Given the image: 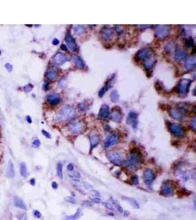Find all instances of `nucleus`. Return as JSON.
Returning a JSON list of instances; mask_svg holds the SVG:
<instances>
[{"label": "nucleus", "instance_id": "obj_34", "mask_svg": "<svg viewBox=\"0 0 196 220\" xmlns=\"http://www.w3.org/2000/svg\"><path fill=\"white\" fill-rule=\"evenodd\" d=\"M110 100L113 103H116L119 100V94L117 90H113L110 94Z\"/></svg>", "mask_w": 196, "mask_h": 220}, {"label": "nucleus", "instance_id": "obj_45", "mask_svg": "<svg viewBox=\"0 0 196 220\" xmlns=\"http://www.w3.org/2000/svg\"><path fill=\"white\" fill-rule=\"evenodd\" d=\"M106 91H107L106 88H105V87L104 86L103 88H101V90H99V97H100V98H102L103 96H104V95L105 92H106Z\"/></svg>", "mask_w": 196, "mask_h": 220}, {"label": "nucleus", "instance_id": "obj_7", "mask_svg": "<svg viewBox=\"0 0 196 220\" xmlns=\"http://www.w3.org/2000/svg\"><path fill=\"white\" fill-rule=\"evenodd\" d=\"M168 126L170 132L173 135H175V136H179V137H182V136H184V134H185L184 129L181 125L169 123Z\"/></svg>", "mask_w": 196, "mask_h": 220}, {"label": "nucleus", "instance_id": "obj_26", "mask_svg": "<svg viewBox=\"0 0 196 220\" xmlns=\"http://www.w3.org/2000/svg\"><path fill=\"white\" fill-rule=\"evenodd\" d=\"M58 76V71L55 68H49L47 72V77L49 80H55Z\"/></svg>", "mask_w": 196, "mask_h": 220}, {"label": "nucleus", "instance_id": "obj_2", "mask_svg": "<svg viewBox=\"0 0 196 220\" xmlns=\"http://www.w3.org/2000/svg\"><path fill=\"white\" fill-rule=\"evenodd\" d=\"M75 116L76 111L74 108L70 105H66L62 107L55 119L57 121H67L74 118Z\"/></svg>", "mask_w": 196, "mask_h": 220}, {"label": "nucleus", "instance_id": "obj_40", "mask_svg": "<svg viewBox=\"0 0 196 220\" xmlns=\"http://www.w3.org/2000/svg\"><path fill=\"white\" fill-rule=\"evenodd\" d=\"M165 49H166V51H171L172 50L174 49V43H173V42H169V43H166Z\"/></svg>", "mask_w": 196, "mask_h": 220}, {"label": "nucleus", "instance_id": "obj_16", "mask_svg": "<svg viewBox=\"0 0 196 220\" xmlns=\"http://www.w3.org/2000/svg\"><path fill=\"white\" fill-rule=\"evenodd\" d=\"M110 117V110L108 105L103 104L99 112V117L101 120H107Z\"/></svg>", "mask_w": 196, "mask_h": 220}, {"label": "nucleus", "instance_id": "obj_12", "mask_svg": "<svg viewBox=\"0 0 196 220\" xmlns=\"http://www.w3.org/2000/svg\"><path fill=\"white\" fill-rule=\"evenodd\" d=\"M68 60H69V57L68 55L62 52H57L53 57L54 63L59 65L66 63Z\"/></svg>", "mask_w": 196, "mask_h": 220}, {"label": "nucleus", "instance_id": "obj_9", "mask_svg": "<svg viewBox=\"0 0 196 220\" xmlns=\"http://www.w3.org/2000/svg\"><path fill=\"white\" fill-rule=\"evenodd\" d=\"M119 140H120L119 135L116 134V133L109 134L108 136H107L104 145L105 147H112V146L115 145L116 144H118V142H119Z\"/></svg>", "mask_w": 196, "mask_h": 220}, {"label": "nucleus", "instance_id": "obj_54", "mask_svg": "<svg viewBox=\"0 0 196 220\" xmlns=\"http://www.w3.org/2000/svg\"><path fill=\"white\" fill-rule=\"evenodd\" d=\"M190 125H191V127L193 128V130H195V126H196V125H195V117H194L193 119L192 120Z\"/></svg>", "mask_w": 196, "mask_h": 220}, {"label": "nucleus", "instance_id": "obj_58", "mask_svg": "<svg viewBox=\"0 0 196 220\" xmlns=\"http://www.w3.org/2000/svg\"><path fill=\"white\" fill-rule=\"evenodd\" d=\"M60 49L61 50H63V51H68V47L66 44H62L60 46Z\"/></svg>", "mask_w": 196, "mask_h": 220}, {"label": "nucleus", "instance_id": "obj_38", "mask_svg": "<svg viewBox=\"0 0 196 220\" xmlns=\"http://www.w3.org/2000/svg\"><path fill=\"white\" fill-rule=\"evenodd\" d=\"M115 30L117 32V34L121 35L124 32V28H123V26L121 25H116L115 27Z\"/></svg>", "mask_w": 196, "mask_h": 220}, {"label": "nucleus", "instance_id": "obj_15", "mask_svg": "<svg viewBox=\"0 0 196 220\" xmlns=\"http://www.w3.org/2000/svg\"><path fill=\"white\" fill-rule=\"evenodd\" d=\"M66 42L67 43V46H68L71 51H77L78 50V46H77V43H76L74 38L71 35V33L67 32L66 35Z\"/></svg>", "mask_w": 196, "mask_h": 220}, {"label": "nucleus", "instance_id": "obj_24", "mask_svg": "<svg viewBox=\"0 0 196 220\" xmlns=\"http://www.w3.org/2000/svg\"><path fill=\"white\" fill-rule=\"evenodd\" d=\"M72 59H73L75 65L78 68H79V69H83V68H85V65L84 61H83L82 59L80 57H79L78 55H73Z\"/></svg>", "mask_w": 196, "mask_h": 220}, {"label": "nucleus", "instance_id": "obj_59", "mask_svg": "<svg viewBox=\"0 0 196 220\" xmlns=\"http://www.w3.org/2000/svg\"><path fill=\"white\" fill-rule=\"evenodd\" d=\"M51 186H52V188H54V189H57V188H58V185H57V182H52V184H51Z\"/></svg>", "mask_w": 196, "mask_h": 220}, {"label": "nucleus", "instance_id": "obj_52", "mask_svg": "<svg viewBox=\"0 0 196 220\" xmlns=\"http://www.w3.org/2000/svg\"><path fill=\"white\" fill-rule=\"evenodd\" d=\"M90 201H91V202L93 203H101V199H100V197H94V198L92 199Z\"/></svg>", "mask_w": 196, "mask_h": 220}, {"label": "nucleus", "instance_id": "obj_29", "mask_svg": "<svg viewBox=\"0 0 196 220\" xmlns=\"http://www.w3.org/2000/svg\"><path fill=\"white\" fill-rule=\"evenodd\" d=\"M82 215V212L81 210H77L74 214L71 216H67L65 218V220H77Z\"/></svg>", "mask_w": 196, "mask_h": 220}, {"label": "nucleus", "instance_id": "obj_44", "mask_svg": "<svg viewBox=\"0 0 196 220\" xmlns=\"http://www.w3.org/2000/svg\"><path fill=\"white\" fill-rule=\"evenodd\" d=\"M90 194L92 196H93L94 197H99L100 196H101V194H100L99 192L96 191V190H93V189L90 190Z\"/></svg>", "mask_w": 196, "mask_h": 220}, {"label": "nucleus", "instance_id": "obj_50", "mask_svg": "<svg viewBox=\"0 0 196 220\" xmlns=\"http://www.w3.org/2000/svg\"><path fill=\"white\" fill-rule=\"evenodd\" d=\"M5 68H6V69L8 71V72H11L13 71V65L10 63H6L5 64Z\"/></svg>", "mask_w": 196, "mask_h": 220}, {"label": "nucleus", "instance_id": "obj_42", "mask_svg": "<svg viewBox=\"0 0 196 220\" xmlns=\"http://www.w3.org/2000/svg\"><path fill=\"white\" fill-rule=\"evenodd\" d=\"M40 144H41V143H40V140H38V139H36V140H35L34 141L32 142V145L33 147H36V148H38V147H40Z\"/></svg>", "mask_w": 196, "mask_h": 220}, {"label": "nucleus", "instance_id": "obj_3", "mask_svg": "<svg viewBox=\"0 0 196 220\" xmlns=\"http://www.w3.org/2000/svg\"><path fill=\"white\" fill-rule=\"evenodd\" d=\"M107 157L115 165H122L124 163L123 153L117 151H110L107 153Z\"/></svg>", "mask_w": 196, "mask_h": 220}, {"label": "nucleus", "instance_id": "obj_48", "mask_svg": "<svg viewBox=\"0 0 196 220\" xmlns=\"http://www.w3.org/2000/svg\"><path fill=\"white\" fill-rule=\"evenodd\" d=\"M82 205L85 206H93V203L90 200H84L82 201Z\"/></svg>", "mask_w": 196, "mask_h": 220}, {"label": "nucleus", "instance_id": "obj_18", "mask_svg": "<svg viewBox=\"0 0 196 220\" xmlns=\"http://www.w3.org/2000/svg\"><path fill=\"white\" fill-rule=\"evenodd\" d=\"M47 101L49 102L51 105H57L60 103L61 98L59 94L57 93H51L49 95H47Z\"/></svg>", "mask_w": 196, "mask_h": 220}, {"label": "nucleus", "instance_id": "obj_49", "mask_svg": "<svg viewBox=\"0 0 196 220\" xmlns=\"http://www.w3.org/2000/svg\"><path fill=\"white\" fill-rule=\"evenodd\" d=\"M66 199L68 201V202H69V203H76L75 197H72V196H69V197H66Z\"/></svg>", "mask_w": 196, "mask_h": 220}, {"label": "nucleus", "instance_id": "obj_22", "mask_svg": "<svg viewBox=\"0 0 196 220\" xmlns=\"http://www.w3.org/2000/svg\"><path fill=\"white\" fill-rule=\"evenodd\" d=\"M187 57V52L186 51L180 49L175 50L174 54V58L175 60L181 61L184 60V59H185Z\"/></svg>", "mask_w": 196, "mask_h": 220}, {"label": "nucleus", "instance_id": "obj_60", "mask_svg": "<svg viewBox=\"0 0 196 220\" xmlns=\"http://www.w3.org/2000/svg\"><path fill=\"white\" fill-rule=\"evenodd\" d=\"M84 184V187H85L86 188H88V189H89V190L92 189V186H90V185L88 184H87V183H84V184Z\"/></svg>", "mask_w": 196, "mask_h": 220}, {"label": "nucleus", "instance_id": "obj_23", "mask_svg": "<svg viewBox=\"0 0 196 220\" xmlns=\"http://www.w3.org/2000/svg\"><path fill=\"white\" fill-rule=\"evenodd\" d=\"M155 62H156V61H155L154 57H153V54L152 56H151L145 60H144V67H145L147 71H150L154 66Z\"/></svg>", "mask_w": 196, "mask_h": 220}, {"label": "nucleus", "instance_id": "obj_41", "mask_svg": "<svg viewBox=\"0 0 196 220\" xmlns=\"http://www.w3.org/2000/svg\"><path fill=\"white\" fill-rule=\"evenodd\" d=\"M131 181H132V183L134 185H138V184H139V178H138V176L137 175H133Z\"/></svg>", "mask_w": 196, "mask_h": 220}, {"label": "nucleus", "instance_id": "obj_46", "mask_svg": "<svg viewBox=\"0 0 196 220\" xmlns=\"http://www.w3.org/2000/svg\"><path fill=\"white\" fill-rule=\"evenodd\" d=\"M33 214H34V217L36 218H38V219H40V218L42 217V214L40 213L39 211L36 210L33 212Z\"/></svg>", "mask_w": 196, "mask_h": 220}, {"label": "nucleus", "instance_id": "obj_35", "mask_svg": "<svg viewBox=\"0 0 196 220\" xmlns=\"http://www.w3.org/2000/svg\"><path fill=\"white\" fill-rule=\"evenodd\" d=\"M123 198H124V197H123ZM124 199H126V200H128L129 202L130 203V204L132 205V206L133 207H134V208H139V207H140L139 205H138V202H137V201H136L134 199H133V198H127V197H126V198H124Z\"/></svg>", "mask_w": 196, "mask_h": 220}, {"label": "nucleus", "instance_id": "obj_21", "mask_svg": "<svg viewBox=\"0 0 196 220\" xmlns=\"http://www.w3.org/2000/svg\"><path fill=\"white\" fill-rule=\"evenodd\" d=\"M89 139H90V151L93 150L94 147H96V146L99 145L100 140V136L99 135L96 134H91L89 135Z\"/></svg>", "mask_w": 196, "mask_h": 220}, {"label": "nucleus", "instance_id": "obj_61", "mask_svg": "<svg viewBox=\"0 0 196 220\" xmlns=\"http://www.w3.org/2000/svg\"><path fill=\"white\" fill-rule=\"evenodd\" d=\"M49 83H48V82L44 83V84H43V89H44V90H47L48 89H49Z\"/></svg>", "mask_w": 196, "mask_h": 220}, {"label": "nucleus", "instance_id": "obj_51", "mask_svg": "<svg viewBox=\"0 0 196 220\" xmlns=\"http://www.w3.org/2000/svg\"><path fill=\"white\" fill-rule=\"evenodd\" d=\"M41 132H42V134H43L44 135V136H45L46 137H47V138H48V139H51V134H50L49 132H47V131H45V130H42V131H41Z\"/></svg>", "mask_w": 196, "mask_h": 220}, {"label": "nucleus", "instance_id": "obj_56", "mask_svg": "<svg viewBox=\"0 0 196 220\" xmlns=\"http://www.w3.org/2000/svg\"><path fill=\"white\" fill-rule=\"evenodd\" d=\"M138 28H140V29H146V28H149V27H151V25H138Z\"/></svg>", "mask_w": 196, "mask_h": 220}, {"label": "nucleus", "instance_id": "obj_55", "mask_svg": "<svg viewBox=\"0 0 196 220\" xmlns=\"http://www.w3.org/2000/svg\"><path fill=\"white\" fill-rule=\"evenodd\" d=\"M19 220H27V217L26 214H22L21 217H19Z\"/></svg>", "mask_w": 196, "mask_h": 220}, {"label": "nucleus", "instance_id": "obj_57", "mask_svg": "<svg viewBox=\"0 0 196 220\" xmlns=\"http://www.w3.org/2000/svg\"><path fill=\"white\" fill-rule=\"evenodd\" d=\"M59 43H60V41H59V40L57 39V38H55V39H53V40H52L53 45L57 46V45H58Z\"/></svg>", "mask_w": 196, "mask_h": 220}, {"label": "nucleus", "instance_id": "obj_39", "mask_svg": "<svg viewBox=\"0 0 196 220\" xmlns=\"http://www.w3.org/2000/svg\"><path fill=\"white\" fill-rule=\"evenodd\" d=\"M185 46L187 48H192L194 46V40L192 38H188L185 40Z\"/></svg>", "mask_w": 196, "mask_h": 220}, {"label": "nucleus", "instance_id": "obj_28", "mask_svg": "<svg viewBox=\"0 0 196 220\" xmlns=\"http://www.w3.org/2000/svg\"><path fill=\"white\" fill-rule=\"evenodd\" d=\"M176 176L178 177V178L183 181H188V179L190 178L189 173H187V172L184 170H178V172L176 173Z\"/></svg>", "mask_w": 196, "mask_h": 220}, {"label": "nucleus", "instance_id": "obj_8", "mask_svg": "<svg viewBox=\"0 0 196 220\" xmlns=\"http://www.w3.org/2000/svg\"><path fill=\"white\" fill-rule=\"evenodd\" d=\"M114 36V29L109 26H105L101 30V37L102 40L109 41L112 39Z\"/></svg>", "mask_w": 196, "mask_h": 220}, {"label": "nucleus", "instance_id": "obj_62", "mask_svg": "<svg viewBox=\"0 0 196 220\" xmlns=\"http://www.w3.org/2000/svg\"><path fill=\"white\" fill-rule=\"evenodd\" d=\"M36 179L35 178H32L30 179V181H29V184H30L32 186H35L36 185Z\"/></svg>", "mask_w": 196, "mask_h": 220}, {"label": "nucleus", "instance_id": "obj_19", "mask_svg": "<svg viewBox=\"0 0 196 220\" xmlns=\"http://www.w3.org/2000/svg\"><path fill=\"white\" fill-rule=\"evenodd\" d=\"M110 117L112 121L116 122V123H120L123 119V114L121 113V110L113 108L112 112L110 113Z\"/></svg>", "mask_w": 196, "mask_h": 220}, {"label": "nucleus", "instance_id": "obj_63", "mask_svg": "<svg viewBox=\"0 0 196 220\" xmlns=\"http://www.w3.org/2000/svg\"><path fill=\"white\" fill-rule=\"evenodd\" d=\"M26 118H27V121L29 123H32V118L29 117V116H27V117H26Z\"/></svg>", "mask_w": 196, "mask_h": 220}, {"label": "nucleus", "instance_id": "obj_17", "mask_svg": "<svg viewBox=\"0 0 196 220\" xmlns=\"http://www.w3.org/2000/svg\"><path fill=\"white\" fill-rule=\"evenodd\" d=\"M143 178L145 184L147 185H151L155 179L154 173L151 169H146L144 171Z\"/></svg>", "mask_w": 196, "mask_h": 220}, {"label": "nucleus", "instance_id": "obj_37", "mask_svg": "<svg viewBox=\"0 0 196 220\" xmlns=\"http://www.w3.org/2000/svg\"><path fill=\"white\" fill-rule=\"evenodd\" d=\"M78 107L81 112H86L88 110V108H89V106L87 105L85 103H81L78 105Z\"/></svg>", "mask_w": 196, "mask_h": 220}, {"label": "nucleus", "instance_id": "obj_27", "mask_svg": "<svg viewBox=\"0 0 196 220\" xmlns=\"http://www.w3.org/2000/svg\"><path fill=\"white\" fill-rule=\"evenodd\" d=\"M6 176L9 178H12L15 176V168L13 163L12 162H9L8 167H7L6 172Z\"/></svg>", "mask_w": 196, "mask_h": 220}, {"label": "nucleus", "instance_id": "obj_53", "mask_svg": "<svg viewBox=\"0 0 196 220\" xmlns=\"http://www.w3.org/2000/svg\"><path fill=\"white\" fill-rule=\"evenodd\" d=\"M74 164H73L70 163V164H68V166H67V170H68V171H70V172L74 171Z\"/></svg>", "mask_w": 196, "mask_h": 220}, {"label": "nucleus", "instance_id": "obj_11", "mask_svg": "<svg viewBox=\"0 0 196 220\" xmlns=\"http://www.w3.org/2000/svg\"><path fill=\"white\" fill-rule=\"evenodd\" d=\"M173 193V187L171 184H170L168 181H165L162 184V186H161L160 194L162 195L165 196V197H168V196H171Z\"/></svg>", "mask_w": 196, "mask_h": 220}, {"label": "nucleus", "instance_id": "obj_33", "mask_svg": "<svg viewBox=\"0 0 196 220\" xmlns=\"http://www.w3.org/2000/svg\"><path fill=\"white\" fill-rule=\"evenodd\" d=\"M110 200H111V202H112V206H114V208H115L116 210L118 211L119 212H121V213H122V212L123 211V208H122L121 206L119 204V203H118L117 200H115V199L112 198V197L110 198Z\"/></svg>", "mask_w": 196, "mask_h": 220}, {"label": "nucleus", "instance_id": "obj_10", "mask_svg": "<svg viewBox=\"0 0 196 220\" xmlns=\"http://www.w3.org/2000/svg\"><path fill=\"white\" fill-rule=\"evenodd\" d=\"M184 108H173L170 110L169 113L171 117L177 121H182L184 117Z\"/></svg>", "mask_w": 196, "mask_h": 220}, {"label": "nucleus", "instance_id": "obj_30", "mask_svg": "<svg viewBox=\"0 0 196 220\" xmlns=\"http://www.w3.org/2000/svg\"><path fill=\"white\" fill-rule=\"evenodd\" d=\"M73 30L77 35H82L85 32V27L82 25L73 26Z\"/></svg>", "mask_w": 196, "mask_h": 220}, {"label": "nucleus", "instance_id": "obj_64", "mask_svg": "<svg viewBox=\"0 0 196 220\" xmlns=\"http://www.w3.org/2000/svg\"><path fill=\"white\" fill-rule=\"evenodd\" d=\"M1 54H2V53H1V51H0V55H1Z\"/></svg>", "mask_w": 196, "mask_h": 220}, {"label": "nucleus", "instance_id": "obj_14", "mask_svg": "<svg viewBox=\"0 0 196 220\" xmlns=\"http://www.w3.org/2000/svg\"><path fill=\"white\" fill-rule=\"evenodd\" d=\"M126 122L131 127L135 129L138 127V114L134 112H129L128 117L126 118Z\"/></svg>", "mask_w": 196, "mask_h": 220}, {"label": "nucleus", "instance_id": "obj_1", "mask_svg": "<svg viewBox=\"0 0 196 220\" xmlns=\"http://www.w3.org/2000/svg\"><path fill=\"white\" fill-rule=\"evenodd\" d=\"M143 162V156L138 150H134L126 161V166L130 171H134L140 167Z\"/></svg>", "mask_w": 196, "mask_h": 220}, {"label": "nucleus", "instance_id": "obj_47", "mask_svg": "<svg viewBox=\"0 0 196 220\" xmlns=\"http://www.w3.org/2000/svg\"><path fill=\"white\" fill-rule=\"evenodd\" d=\"M32 88H33V85H32V84H27V85H26L24 88V90H25V92H30L31 90H32Z\"/></svg>", "mask_w": 196, "mask_h": 220}, {"label": "nucleus", "instance_id": "obj_6", "mask_svg": "<svg viewBox=\"0 0 196 220\" xmlns=\"http://www.w3.org/2000/svg\"><path fill=\"white\" fill-rule=\"evenodd\" d=\"M85 129V125L82 121H76L68 125V130L74 134H80Z\"/></svg>", "mask_w": 196, "mask_h": 220}, {"label": "nucleus", "instance_id": "obj_32", "mask_svg": "<svg viewBox=\"0 0 196 220\" xmlns=\"http://www.w3.org/2000/svg\"><path fill=\"white\" fill-rule=\"evenodd\" d=\"M62 167L63 164L62 162H58L57 164V174L60 179H62L63 177V173H62Z\"/></svg>", "mask_w": 196, "mask_h": 220}, {"label": "nucleus", "instance_id": "obj_36", "mask_svg": "<svg viewBox=\"0 0 196 220\" xmlns=\"http://www.w3.org/2000/svg\"><path fill=\"white\" fill-rule=\"evenodd\" d=\"M70 177H71L72 179H79L80 178L81 175L78 172H76V171H71V173L68 174Z\"/></svg>", "mask_w": 196, "mask_h": 220}, {"label": "nucleus", "instance_id": "obj_4", "mask_svg": "<svg viewBox=\"0 0 196 220\" xmlns=\"http://www.w3.org/2000/svg\"><path fill=\"white\" fill-rule=\"evenodd\" d=\"M171 28L169 25H158L155 29V35L159 39L167 38L171 33Z\"/></svg>", "mask_w": 196, "mask_h": 220}, {"label": "nucleus", "instance_id": "obj_20", "mask_svg": "<svg viewBox=\"0 0 196 220\" xmlns=\"http://www.w3.org/2000/svg\"><path fill=\"white\" fill-rule=\"evenodd\" d=\"M196 64V58L195 56H191L189 57L184 62V68H186L188 71H190V70L193 69L195 67Z\"/></svg>", "mask_w": 196, "mask_h": 220}, {"label": "nucleus", "instance_id": "obj_5", "mask_svg": "<svg viewBox=\"0 0 196 220\" xmlns=\"http://www.w3.org/2000/svg\"><path fill=\"white\" fill-rule=\"evenodd\" d=\"M192 81L188 79H182L179 82L177 87V91L180 95H185L189 92Z\"/></svg>", "mask_w": 196, "mask_h": 220}, {"label": "nucleus", "instance_id": "obj_43", "mask_svg": "<svg viewBox=\"0 0 196 220\" xmlns=\"http://www.w3.org/2000/svg\"><path fill=\"white\" fill-rule=\"evenodd\" d=\"M101 203L104 206V207H106L107 209H110L111 211H113L115 208L114 207L112 206V204H110V203H107V202H101Z\"/></svg>", "mask_w": 196, "mask_h": 220}, {"label": "nucleus", "instance_id": "obj_31", "mask_svg": "<svg viewBox=\"0 0 196 220\" xmlns=\"http://www.w3.org/2000/svg\"><path fill=\"white\" fill-rule=\"evenodd\" d=\"M20 173H21V176L24 177H27L28 176V170H27V165L24 162H21L20 164Z\"/></svg>", "mask_w": 196, "mask_h": 220}, {"label": "nucleus", "instance_id": "obj_25", "mask_svg": "<svg viewBox=\"0 0 196 220\" xmlns=\"http://www.w3.org/2000/svg\"><path fill=\"white\" fill-rule=\"evenodd\" d=\"M14 205H15V206L17 207V208H20V209L27 210V205H26L24 201L21 198H19V197H15Z\"/></svg>", "mask_w": 196, "mask_h": 220}, {"label": "nucleus", "instance_id": "obj_13", "mask_svg": "<svg viewBox=\"0 0 196 220\" xmlns=\"http://www.w3.org/2000/svg\"><path fill=\"white\" fill-rule=\"evenodd\" d=\"M152 55L153 52L151 49L144 48V49H141L138 51V52L136 54V57L138 58V60L144 61Z\"/></svg>", "mask_w": 196, "mask_h": 220}]
</instances>
